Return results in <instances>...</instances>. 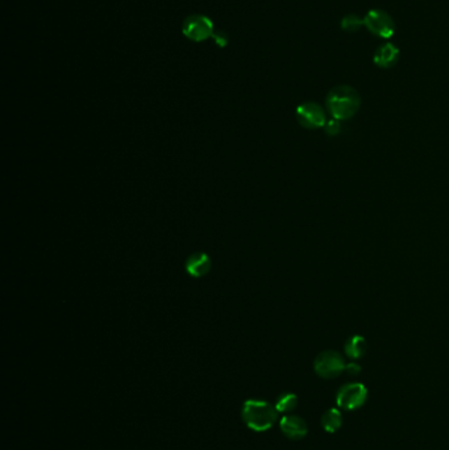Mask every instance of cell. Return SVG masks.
Wrapping results in <instances>:
<instances>
[{"label": "cell", "mask_w": 449, "mask_h": 450, "mask_svg": "<svg viewBox=\"0 0 449 450\" xmlns=\"http://www.w3.org/2000/svg\"><path fill=\"white\" fill-rule=\"evenodd\" d=\"M368 398V390L364 384L361 383H348L343 386L337 396L336 402L340 408H344L348 411L358 410L361 405H364Z\"/></svg>", "instance_id": "obj_6"}, {"label": "cell", "mask_w": 449, "mask_h": 450, "mask_svg": "<svg viewBox=\"0 0 449 450\" xmlns=\"http://www.w3.org/2000/svg\"><path fill=\"white\" fill-rule=\"evenodd\" d=\"M298 405V398L294 393H284L278 398L276 408L278 412H291Z\"/></svg>", "instance_id": "obj_13"}, {"label": "cell", "mask_w": 449, "mask_h": 450, "mask_svg": "<svg viewBox=\"0 0 449 450\" xmlns=\"http://www.w3.org/2000/svg\"><path fill=\"white\" fill-rule=\"evenodd\" d=\"M186 271L189 276L194 278L205 277L208 271L211 270V260L207 254L203 252H198V253L191 254L187 260H186Z\"/></svg>", "instance_id": "obj_9"}, {"label": "cell", "mask_w": 449, "mask_h": 450, "mask_svg": "<svg viewBox=\"0 0 449 450\" xmlns=\"http://www.w3.org/2000/svg\"><path fill=\"white\" fill-rule=\"evenodd\" d=\"M398 58H399V49L392 43H386L376 50L373 56V62L381 69H389L398 62Z\"/></svg>", "instance_id": "obj_10"}, {"label": "cell", "mask_w": 449, "mask_h": 450, "mask_svg": "<svg viewBox=\"0 0 449 450\" xmlns=\"http://www.w3.org/2000/svg\"><path fill=\"white\" fill-rule=\"evenodd\" d=\"M364 25L370 33L381 38H392L395 32L392 16L381 10H370L364 17Z\"/></svg>", "instance_id": "obj_5"}, {"label": "cell", "mask_w": 449, "mask_h": 450, "mask_svg": "<svg viewBox=\"0 0 449 450\" xmlns=\"http://www.w3.org/2000/svg\"><path fill=\"white\" fill-rule=\"evenodd\" d=\"M346 368L341 354L334 350L322 352L318 357L315 358V362H314L315 373L325 380L339 377Z\"/></svg>", "instance_id": "obj_4"}, {"label": "cell", "mask_w": 449, "mask_h": 450, "mask_svg": "<svg viewBox=\"0 0 449 450\" xmlns=\"http://www.w3.org/2000/svg\"><path fill=\"white\" fill-rule=\"evenodd\" d=\"M324 129H325V133H327V135H330V136H336V135L339 133V130H340V123H339V120H336V119L332 117L331 120H328V121L325 123Z\"/></svg>", "instance_id": "obj_15"}, {"label": "cell", "mask_w": 449, "mask_h": 450, "mask_svg": "<svg viewBox=\"0 0 449 450\" xmlns=\"http://www.w3.org/2000/svg\"><path fill=\"white\" fill-rule=\"evenodd\" d=\"M361 98L351 86H336L325 98V107L336 120H348L358 114Z\"/></svg>", "instance_id": "obj_1"}, {"label": "cell", "mask_w": 449, "mask_h": 450, "mask_svg": "<svg viewBox=\"0 0 449 450\" xmlns=\"http://www.w3.org/2000/svg\"><path fill=\"white\" fill-rule=\"evenodd\" d=\"M346 370L349 374L356 375V374H358L361 371V368L358 366V363H349V365H346Z\"/></svg>", "instance_id": "obj_16"}, {"label": "cell", "mask_w": 449, "mask_h": 450, "mask_svg": "<svg viewBox=\"0 0 449 450\" xmlns=\"http://www.w3.org/2000/svg\"><path fill=\"white\" fill-rule=\"evenodd\" d=\"M298 123L306 129H318L325 126L327 119L322 107L314 102L300 104L297 108Z\"/></svg>", "instance_id": "obj_7"}, {"label": "cell", "mask_w": 449, "mask_h": 450, "mask_svg": "<svg viewBox=\"0 0 449 450\" xmlns=\"http://www.w3.org/2000/svg\"><path fill=\"white\" fill-rule=\"evenodd\" d=\"M367 352V341L361 336L351 337L346 344V354L352 359L362 357Z\"/></svg>", "instance_id": "obj_11"}, {"label": "cell", "mask_w": 449, "mask_h": 450, "mask_svg": "<svg viewBox=\"0 0 449 450\" xmlns=\"http://www.w3.org/2000/svg\"><path fill=\"white\" fill-rule=\"evenodd\" d=\"M242 420L254 432H265L273 427L278 417L276 405L265 400L249 399L242 405Z\"/></svg>", "instance_id": "obj_2"}, {"label": "cell", "mask_w": 449, "mask_h": 450, "mask_svg": "<svg viewBox=\"0 0 449 450\" xmlns=\"http://www.w3.org/2000/svg\"><path fill=\"white\" fill-rule=\"evenodd\" d=\"M361 25H364V19L358 15H348L341 20V28L348 32H356Z\"/></svg>", "instance_id": "obj_14"}, {"label": "cell", "mask_w": 449, "mask_h": 450, "mask_svg": "<svg viewBox=\"0 0 449 450\" xmlns=\"http://www.w3.org/2000/svg\"><path fill=\"white\" fill-rule=\"evenodd\" d=\"M279 426L282 433L288 439L300 440L307 435V424L300 416H285L282 417Z\"/></svg>", "instance_id": "obj_8"}, {"label": "cell", "mask_w": 449, "mask_h": 450, "mask_svg": "<svg viewBox=\"0 0 449 450\" xmlns=\"http://www.w3.org/2000/svg\"><path fill=\"white\" fill-rule=\"evenodd\" d=\"M343 424V417L339 410L330 408L327 410L322 416V427L325 432L334 433Z\"/></svg>", "instance_id": "obj_12"}, {"label": "cell", "mask_w": 449, "mask_h": 450, "mask_svg": "<svg viewBox=\"0 0 449 450\" xmlns=\"http://www.w3.org/2000/svg\"><path fill=\"white\" fill-rule=\"evenodd\" d=\"M182 33L190 41L202 43L209 37L214 38V23L205 15H191L184 19Z\"/></svg>", "instance_id": "obj_3"}]
</instances>
